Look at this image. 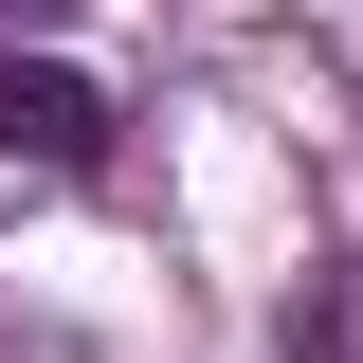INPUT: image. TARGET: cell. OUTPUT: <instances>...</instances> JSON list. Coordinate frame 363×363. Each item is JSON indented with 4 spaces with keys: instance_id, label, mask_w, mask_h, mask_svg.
I'll return each mask as SVG.
<instances>
[{
    "instance_id": "6da1fadb",
    "label": "cell",
    "mask_w": 363,
    "mask_h": 363,
    "mask_svg": "<svg viewBox=\"0 0 363 363\" xmlns=\"http://www.w3.org/2000/svg\"><path fill=\"white\" fill-rule=\"evenodd\" d=\"M0 164H109V91L91 73H55V55H0Z\"/></svg>"
},
{
    "instance_id": "7a4b0ae2",
    "label": "cell",
    "mask_w": 363,
    "mask_h": 363,
    "mask_svg": "<svg viewBox=\"0 0 363 363\" xmlns=\"http://www.w3.org/2000/svg\"><path fill=\"white\" fill-rule=\"evenodd\" d=\"M0 18H73V0H0Z\"/></svg>"
}]
</instances>
